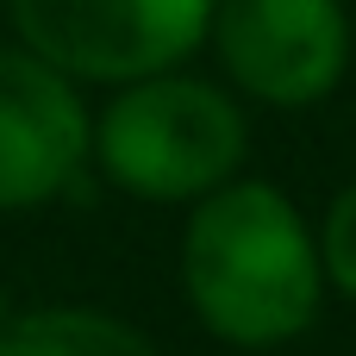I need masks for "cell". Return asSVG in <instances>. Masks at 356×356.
<instances>
[{
	"label": "cell",
	"mask_w": 356,
	"mask_h": 356,
	"mask_svg": "<svg viewBox=\"0 0 356 356\" xmlns=\"http://www.w3.org/2000/svg\"><path fill=\"white\" fill-rule=\"evenodd\" d=\"M175 282L194 325L225 350H288L319 325L332 294L313 219L263 175H238L181 207Z\"/></svg>",
	"instance_id": "1"
},
{
	"label": "cell",
	"mask_w": 356,
	"mask_h": 356,
	"mask_svg": "<svg viewBox=\"0 0 356 356\" xmlns=\"http://www.w3.org/2000/svg\"><path fill=\"white\" fill-rule=\"evenodd\" d=\"M13 313H19V307H13V294H6V288H0V332H6V325H13Z\"/></svg>",
	"instance_id": "8"
},
{
	"label": "cell",
	"mask_w": 356,
	"mask_h": 356,
	"mask_svg": "<svg viewBox=\"0 0 356 356\" xmlns=\"http://www.w3.org/2000/svg\"><path fill=\"white\" fill-rule=\"evenodd\" d=\"M319 263H325V288L332 294H344L356 300V175L325 200V213H319Z\"/></svg>",
	"instance_id": "7"
},
{
	"label": "cell",
	"mask_w": 356,
	"mask_h": 356,
	"mask_svg": "<svg viewBox=\"0 0 356 356\" xmlns=\"http://www.w3.org/2000/svg\"><path fill=\"white\" fill-rule=\"evenodd\" d=\"M13 38L81 88H125L207 50L213 0H6Z\"/></svg>",
	"instance_id": "3"
},
{
	"label": "cell",
	"mask_w": 356,
	"mask_h": 356,
	"mask_svg": "<svg viewBox=\"0 0 356 356\" xmlns=\"http://www.w3.org/2000/svg\"><path fill=\"white\" fill-rule=\"evenodd\" d=\"M350 6L344 0H213L207 50L238 100L307 113L350 75Z\"/></svg>",
	"instance_id": "4"
},
{
	"label": "cell",
	"mask_w": 356,
	"mask_h": 356,
	"mask_svg": "<svg viewBox=\"0 0 356 356\" xmlns=\"http://www.w3.org/2000/svg\"><path fill=\"white\" fill-rule=\"evenodd\" d=\"M0 356H163L150 332L106 307H19L0 332Z\"/></svg>",
	"instance_id": "6"
},
{
	"label": "cell",
	"mask_w": 356,
	"mask_h": 356,
	"mask_svg": "<svg viewBox=\"0 0 356 356\" xmlns=\"http://www.w3.org/2000/svg\"><path fill=\"white\" fill-rule=\"evenodd\" d=\"M94 106L81 81L0 38V213H38L88 175Z\"/></svg>",
	"instance_id": "5"
},
{
	"label": "cell",
	"mask_w": 356,
	"mask_h": 356,
	"mask_svg": "<svg viewBox=\"0 0 356 356\" xmlns=\"http://www.w3.org/2000/svg\"><path fill=\"white\" fill-rule=\"evenodd\" d=\"M250 163V113L244 100L181 69L106 88L88 131V169H100L119 194L144 207H194L213 188L238 181Z\"/></svg>",
	"instance_id": "2"
}]
</instances>
